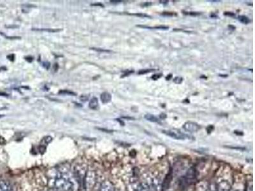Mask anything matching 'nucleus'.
Instances as JSON below:
<instances>
[{
  "label": "nucleus",
  "mask_w": 255,
  "mask_h": 191,
  "mask_svg": "<svg viewBox=\"0 0 255 191\" xmlns=\"http://www.w3.org/2000/svg\"><path fill=\"white\" fill-rule=\"evenodd\" d=\"M112 96L108 92H104L100 95V99L103 104H107L111 101Z\"/></svg>",
  "instance_id": "8"
},
{
  "label": "nucleus",
  "mask_w": 255,
  "mask_h": 191,
  "mask_svg": "<svg viewBox=\"0 0 255 191\" xmlns=\"http://www.w3.org/2000/svg\"><path fill=\"white\" fill-rule=\"evenodd\" d=\"M217 191H230V185L227 181H222L217 187Z\"/></svg>",
  "instance_id": "7"
},
{
  "label": "nucleus",
  "mask_w": 255,
  "mask_h": 191,
  "mask_svg": "<svg viewBox=\"0 0 255 191\" xmlns=\"http://www.w3.org/2000/svg\"><path fill=\"white\" fill-rule=\"evenodd\" d=\"M110 2L112 3H121V1H114V0H112V1H110Z\"/></svg>",
  "instance_id": "31"
},
{
  "label": "nucleus",
  "mask_w": 255,
  "mask_h": 191,
  "mask_svg": "<svg viewBox=\"0 0 255 191\" xmlns=\"http://www.w3.org/2000/svg\"><path fill=\"white\" fill-rule=\"evenodd\" d=\"M8 59H9L11 61H14V58H15V55L13 54H12L10 55H9L7 56Z\"/></svg>",
  "instance_id": "22"
},
{
  "label": "nucleus",
  "mask_w": 255,
  "mask_h": 191,
  "mask_svg": "<svg viewBox=\"0 0 255 191\" xmlns=\"http://www.w3.org/2000/svg\"><path fill=\"white\" fill-rule=\"evenodd\" d=\"M201 128L200 126L197 123L188 121L186 122L184 125H183V129H184L186 131L189 133H195L197 132L199 129Z\"/></svg>",
  "instance_id": "3"
},
{
  "label": "nucleus",
  "mask_w": 255,
  "mask_h": 191,
  "mask_svg": "<svg viewBox=\"0 0 255 191\" xmlns=\"http://www.w3.org/2000/svg\"><path fill=\"white\" fill-rule=\"evenodd\" d=\"M183 82V78L181 77H176L173 78V82L176 84H180Z\"/></svg>",
  "instance_id": "16"
},
{
  "label": "nucleus",
  "mask_w": 255,
  "mask_h": 191,
  "mask_svg": "<svg viewBox=\"0 0 255 191\" xmlns=\"http://www.w3.org/2000/svg\"><path fill=\"white\" fill-rule=\"evenodd\" d=\"M139 28H145V29H162V30H166L169 29V26H156V27H150V26H142V25H137V26Z\"/></svg>",
  "instance_id": "10"
},
{
  "label": "nucleus",
  "mask_w": 255,
  "mask_h": 191,
  "mask_svg": "<svg viewBox=\"0 0 255 191\" xmlns=\"http://www.w3.org/2000/svg\"><path fill=\"white\" fill-rule=\"evenodd\" d=\"M3 117V116L2 115H0V117Z\"/></svg>",
  "instance_id": "36"
},
{
  "label": "nucleus",
  "mask_w": 255,
  "mask_h": 191,
  "mask_svg": "<svg viewBox=\"0 0 255 191\" xmlns=\"http://www.w3.org/2000/svg\"><path fill=\"white\" fill-rule=\"evenodd\" d=\"M0 95H2V96H7V94H4V93H2V92H0Z\"/></svg>",
  "instance_id": "34"
},
{
  "label": "nucleus",
  "mask_w": 255,
  "mask_h": 191,
  "mask_svg": "<svg viewBox=\"0 0 255 191\" xmlns=\"http://www.w3.org/2000/svg\"><path fill=\"white\" fill-rule=\"evenodd\" d=\"M88 98H89L88 96H86V95L83 94V95H82L81 96V99L82 101H86L87 99H88Z\"/></svg>",
  "instance_id": "23"
},
{
  "label": "nucleus",
  "mask_w": 255,
  "mask_h": 191,
  "mask_svg": "<svg viewBox=\"0 0 255 191\" xmlns=\"http://www.w3.org/2000/svg\"><path fill=\"white\" fill-rule=\"evenodd\" d=\"M238 20L241 22L245 24H248L250 23L251 20L245 15H239L238 17Z\"/></svg>",
  "instance_id": "12"
},
{
  "label": "nucleus",
  "mask_w": 255,
  "mask_h": 191,
  "mask_svg": "<svg viewBox=\"0 0 255 191\" xmlns=\"http://www.w3.org/2000/svg\"><path fill=\"white\" fill-rule=\"evenodd\" d=\"M155 71V69H143L140 70L138 72V74L139 75H145L146 73L152 72V71Z\"/></svg>",
  "instance_id": "14"
},
{
  "label": "nucleus",
  "mask_w": 255,
  "mask_h": 191,
  "mask_svg": "<svg viewBox=\"0 0 255 191\" xmlns=\"http://www.w3.org/2000/svg\"><path fill=\"white\" fill-rule=\"evenodd\" d=\"M134 72L133 71H127V72H126V73H124L123 75H122V78L123 77H126V76H128V75H131V73H133Z\"/></svg>",
  "instance_id": "25"
},
{
  "label": "nucleus",
  "mask_w": 255,
  "mask_h": 191,
  "mask_svg": "<svg viewBox=\"0 0 255 191\" xmlns=\"http://www.w3.org/2000/svg\"><path fill=\"white\" fill-rule=\"evenodd\" d=\"M92 5H93V6H100L103 7V5H101V4H100V3H98V4H93Z\"/></svg>",
  "instance_id": "32"
},
{
  "label": "nucleus",
  "mask_w": 255,
  "mask_h": 191,
  "mask_svg": "<svg viewBox=\"0 0 255 191\" xmlns=\"http://www.w3.org/2000/svg\"><path fill=\"white\" fill-rule=\"evenodd\" d=\"M25 59H26L28 62H31L32 61H33V57H31V56H26V57H25Z\"/></svg>",
  "instance_id": "27"
},
{
  "label": "nucleus",
  "mask_w": 255,
  "mask_h": 191,
  "mask_svg": "<svg viewBox=\"0 0 255 191\" xmlns=\"http://www.w3.org/2000/svg\"><path fill=\"white\" fill-rule=\"evenodd\" d=\"M144 118L146 119L147 121H150L152 122H156V123H159V119L156 117H155L154 115H153L151 114H146L144 116Z\"/></svg>",
  "instance_id": "11"
},
{
  "label": "nucleus",
  "mask_w": 255,
  "mask_h": 191,
  "mask_svg": "<svg viewBox=\"0 0 255 191\" xmlns=\"http://www.w3.org/2000/svg\"><path fill=\"white\" fill-rule=\"evenodd\" d=\"M89 107L92 110H97L98 108V99L97 98H93L89 103Z\"/></svg>",
  "instance_id": "9"
},
{
  "label": "nucleus",
  "mask_w": 255,
  "mask_h": 191,
  "mask_svg": "<svg viewBox=\"0 0 255 191\" xmlns=\"http://www.w3.org/2000/svg\"><path fill=\"white\" fill-rule=\"evenodd\" d=\"M54 187L58 191H72L74 184L67 174L59 173L54 180Z\"/></svg>",
  "instance_id": "1"
},
{
  "label": "nucleus",
  "mask_w": 255,
  "mask_h": 191,
  "mask_svg": "<svg viewBox=\"0 0 255 191\" xmlns=\"http://www.w3.org/2000/svg\"><path fill=\"white\" fill-rule=\"evenodd\" d=\"M135 191H154L149 182H142L138 184Z\"/></svg>",
  "instance_id": "4"
},
{
  "label": "nucleus",
  "mask_w": 255,
  "mask_h": 191,
  "mask_svg": "<svg viewBox=\"0 0 255 191\" xmlns=\"http://www.w3.org/2000/svg\"><path fill=\"white\" fill-rule=\"evenodd\" d=\"M52 138L50 136H47L45 138H44V139L42 141V143H44V144H48V143H50L52 141Z\"/></svg>",
  "instance_id": "17"
},
{
  "label": "nucleus",
  "mask_w": 255,
  "mask_h": 191,
  "mask_svg": "<svg viewBox=\"0 0 255 191\" xmlns=\"http://www.w3.org/2000/svg\"><path fill=\"white\" fill-rule=\"evenodd\" d=\"M188 13H185L186 15H192V16H196V15H200V13H198V12H186Z\"/></svg>",
  "instance_id": "20"
},
{
  "label": "nucleus",
  "mask_w": 255,
  "mask_h": 191,
  "mask_svg": "<svg viewBox=\"0 0 255 191\" xmlns=\"http://www.w3.org/2000/svg\"><path fill=\"white\" fill-rule=\"evenodd\" d=\"M162 77V73H159V74H154V75H153L151 78H152L153 80H154V81H156V80H158L159 78H160Z\"/></svg>",
  "instance_id": "19"
},
{
  "label": "nucleus",
  "mask_w": 255,
  "mask_h": 191,
  "mask_svg": "<svg viewBox=\"0 0 255 191\" xmlns=\"http://www.w3.org/2000/svg\"><path fill=\"white\" fill-rule=\"evenodd\" d=\"M59 94H68V95H72V96H76V94L72 91H70L68 90H61L59 92Z\"/></svg>",
  "instance_id": "15"
},
{
  "label": "nucleus",
  "mask_w": 255,
  "mask_h": 191,
  "mask_svg": "<svg viewBox=\"0 0 255 191\" xmlns=\"http://www.w3.org/2000/svg\"><path fill=\"white\" fill-rule=\"evenodd\" d=\"M0 191H13L9 182L5 180L0 181Z\"/></svg>",
  "instance_id": "6"
},
{
  "label": "nucleus",
  "mask_w": 255,
  "mask_h": 191,
  "mask_svg": "<svg viewBox=\"0 0 255 191\" xmlns=\"http://www.w3.org/2000/svg\"><path fill=\"white\" fill-rule=\"evenodd\" d=\"M162 15H165V16H173L174 15V13L173 12H163V13H162Z\"/></svg>",
  "instance_id": "26"
},
{
  "label": "nucleus",
  "mask_w": 255,
  "mask_h": 191,
  "mask_svg": "<svg viewBox=\"0 0 255 191\" xmlns=\"http://www.w3.org/2000/svg\"><path fill=\"white\" fill-rule=\"evenodd\" d=\"M172 75L169 74L168 76L166 77V81H169V80H170L172 78Z\"/></svg>",
  "instance_id": "30"
},
{
  "label": "nucleus",
  "mask_w": 255,
  "mask_h": 191,
  "mask_svg": "<svg viewBox=\"0 0 255 191\" xmlns=\"http://www.w3.org/2000/svg\"><path fill=\"white\" fill-rule=\"evenodd\" d=\"M98 191H115V189L110 182L105 181L100 185Z\"/></svg>",
  "instance_id": "5"
},
{
  "label": "nucleus",
  "mask_w": 255,
  "mask_h": 191,
  "mask_svg": "<svg viewBox=\"0 0 255 191\" xmlns=\"http://www.w3.org/2000/svg\"><path fill=\"white\" fill-rule=\"evenodd\" d=\"M224 15L226 16H230V17H235V15L234 13L233 12H226L224 13Z\"/></svg>",
  "instance_id": "21"
},
{
  "label": "nucleus",
  "mask_w": 255,
  "mask_h": 191,
  "mask_svg": "<svg viewBox=\"0 0 255 191\" xmlns=\"http://www.w3.org/2000/svg\"><path fill=\"white\" fill-rule=\"evenodd\" d=\"M43 66L47 69H49V68H50V62H45L43 64Z\"/></svg>",
  "instance_id": "24"
},
{
  "label": "nucleus",
  "mask_w": 255,
  "mask_h": 191,
  "mask_svg": "<svg viewBox=\"0 0 255 191\" xmlns=\"http://www.w3.org/2000/svg\"><path fill=\"white\" fill-rule=\"evenodd\" d=\"M163 133L175 140H185L187 138L186 134L175 130H164L163 131Z\"/></svg>",
  "instance_id": "2"
},
{
  "label": "nucleus",
  "mask_w": 255,
  "mask_h": 191,
  "mask_svg": "<svg viewBox=\"0 0 255 191\" xmlns=\"http://www.w3.org/2000/svg\"><path fill=\"white\" fill-rule=\"evenodd\" d=\"M159 2H160L161 3H163H163H164V4H166L167 3H169V1H160Z\"/></svg>",
  "instance_id": "33"
},
{
  "label": "nucleus",
  "mask_w": 255,
  "mask_h": 191,
  "mask_svg": "<svg viewBox=\"0 0 255 191\" xmlns=\"http://www.w3.org/2000/svg\"><path fill=\"white\" fill-rule=\"evenodd\" d=\"M53 68H54V72H56V71H58V68H59L58 65L57 63H55V64H54V65Z\"/></svg>",
  "instance_id": "28"
},
{
  "label": "nucleus",
  "mask_w": 255,
  "mask_h": 191,
  "mask_svg": "<svg viewBox=\"0 0 255 191\" xmlns=\"http://www.w3.org/2000/svg\"><path fill=\"white\" fill-rule=\"evenodd\" d=\"M33 31H47L49 33H57L61 31V29H32Z\"/></svg>",
  "instance_id": "13"
},
{
  "label": "nucleus",
  "mask_w": 255,
  "mask_h": 191,
  "mask_svg": "<svg viewBox=\"0 0 255 191\" xmlns=\"http://www.w3.org/2000/svg\"><path fill=\"white\" fill-rule=\"evenodd\" d=\"M166 117H167L166 115L165 114H163V113H162V114L159 115V118L162 119V120H164V119H165L166 118Z\"/></svg>",
  "instance_id": "29"
},
{
  "label": "nucleus",
  "mask_w": 255,
  "mask_h": 191,
  "mask_svg": "<svg viewBox=\"0 0 255 191\" xmlns=\"http://www.w3.org/2000/svg\"><path fill=\"white\" fill-rule=\"evenodd\" d=\"M6 108H0V110H3V109H6Z\"/></svg>",
  "instance_id": "35"
},
{
  "label": "nucleus",
  "mask_w": 255,
  "mask_h": 191,
  "mask_svg": "<svg viewBox=\"0 0 255 191\" xmlns=\"http://www.w3.org/2000/svg\"><path fill=\"white\" fill-rule=\"evenodd\" d=\"M91 49L94 50L97 52H110L111 51L109 50H106V49H98V48H91Z\"/></svg>",
  "instance_id": "18"
}]
</instances>
